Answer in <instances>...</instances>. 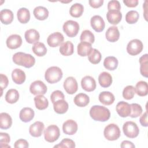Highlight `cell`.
<instances>
[{
  "label": "cell",
  "instance_id": "6da1fadb",
  "mask_svg": "<svg viewBox=\"0 0 148 148\" xmlns=\"http://www.w3.org/2000/svg\"><path fill=\"white\" fill-rule=\"evenodd\" d=\"M90 116L95 121L104 122L109 119L110 113L109 110L105 106L94 105L90 110Z\"/></svg>",
  "mask_w": 148,
  "mask_h": 148
},
{
  "label": "cell",
  "instance_id": "7a4b0ae2",
  "mask_svg": "<svg viewBox=\"0 0 148 148\" xmlns=\"http://www.w3.org/2000/svg\"><path fill=\"white\" fill-rule=\"evenodd\" d=\"M12 60L16 64L27 68L33 66L35 63V59L31 54L23 52L16 53L13 56Z\"/></svg>",
  "mask_w": 148,
  "mask_h": 148
},
{
  "label": "cell",
  "instance_id": "3957f363",
  "mask_svg": "<svg viewBox=\"0 0 148 148\" xmlns=\"http://www.w3.org/2000/svg\"><path fill=\"white\" fill-rule=\"evenodd\" d=\"M62 70L58 66L49 67L45 72V78L46 80L50 83L54 84L58 82L62 77Z\"/></svg>",
  "mask_w": 148,
  "mask_h": 148
},
{
  "label": "cell",
  "instance_id": "277c9868",
  "mask_svg": "<svg viewBox=\"0 0 148 148\" xmlns=\"http://www.w3.org/2000/svg\"><path fill=\"white\" fill-rule=\"evenodd\" d=\"M105 138L110 141L118 139L121 135V131L117 125L116 124H109L106 125L103 131Z\"/></svg>",
  "mask_w": 148,
  "mask_h": 148
},
{
  "label": "cell",
  "instance_id": "5b68a950",
  "mask_svg": "<svg viewBox=\"0 0 148 148\" xmlns=\"http://www.w3.org/2000/svg\"><path fill=\"white\" fill-rule=\"evenodd\" d=\"M60 136V131L56 125H50L44 130V137L45 140L53 143L56 141Z\"/></svg>",
  "mask_w": 148,
  "mask_h": 148
},
{
  "label": "cell",
  "instance_id": "8992f818",
  "mask_svg": "<svg viewBox=\"0 0 148 148\" xmlns=\"http://www.w3.org/2000/svg\"><path fill=\"white\" fill-rule=\"evenodd\" d=\"M124 135L130 138H135L139 133V129L137 124L132 121L125 122L123 126Z\"/></svg>",
  "mask_w": 148,
  "mask_h": 148
},
{
  "label": "cell",
  "instance_id": "52a82bcc",
  "mask_svg": "<svg viewBox=\"0 0 148 148\" xmlns=\"http://www.w3.org/2000/svg\"><path fill=\"white\" fill-rule=\"evenodd\" d=\"M62 28L68 36L73 38L77 35L80 28L77 22L73 20H68L63 24Z\"/></svg>",
  "mask_w": 148,
  "mask_h": 148
},
{
  "label": "cell",
  "instance_id": "ba28073f",
  "mask_svg": "<svg viewBox=\"0 0 148 148\" xmlns=\"http://www.w3.org/2000/svg\"><path fill=\"white\" fill-rule=\"evenodd\" d=\"M143 49V45L140 40L134 39L129 42L127 46V51L131 56H136L140 53Z\"/></svg>",
  "mask_w": 148,
  "mask_h": 148
},
{
  "label": "cell",
  "instance_id": "9c48e42d",
  "mask_svg": "<svg viewBox=\"0 0 148 148\" xmlns=\"http://www.w3.org/2000/svg\"><path fill=\"white\" fill-rule=\"evenodd\" d=\"M47 90L46 85L41 80L32 82L29 86V91L34 95H44Z\"/></svg>",
  "mask_w": 148,
  "mask_h": 148
},
{
  "label": "cell",
  "instance_id": "30bf717a",
  "mask_svg": "<svg viewBox=\"0 0 148 148\" xmlns=\"http://www.w3.org/2000/svg\"><path fill=\"white\" fill-rule=\"evenodd\" d=\"M63 86L65 91L71 95L75 93L78 89L77 82L76 79L72 76H69L65 79Z\"/></svg>",
  "mask_w": 148,
  "mask_h": 148
},
{
  "label": "cell",
  "instance_id": "8fae6325",
  "mask_svg": "<svg viewBox=\"0 0 148 148\" xmlns=\"http://www.w3.org/2000/svg\"><path fill=\"white\" fill-rule=\"evenodd\" d=\"M64 38L63 35L59 32H56L48 36L47 42L50 47H56L61 45L64 42Z\"/></svg>",
  "mask_w": 148,
  "mask_h": 148
},
{
  "label": "cell",
  "instance_id": "7c38bea8",
  "mask_svg": "<svg viewBox=\"0 0 148 148\" xmlns=\"http://www.w3.org/2000/svg\"><path fill=\"white\" fill-rule=\"evenodd\" d=\"M82 88L86 91L91 92L96 88V82L95 79L90 76H86L81 80Z\"/></svg>",
  "mask_w": 148,
  "mask_h": 148
},
{
  "label": "cell",
  "instance_id": "4fadbf2b",
  "mask_svg": "<svg viewBox=\"0 0 148 148\" xmlns=\"http://www.w3.org/2000/svg\"><path fill=\"white\" fill-rule=\"evenodd\" d=\"M90 24L93 29L97 32H102L105 27V23L103 19L99 15L92 16L90 20Z\"/></svg>",
  "mask_w": 148,
  "mask_h": 148
},
{
  "label": "cell",
  "instance_id": "5bb4252c",
  "mask_svg": "<svg viewBox=\"0 0 148 148\" xmlns=\"http://www.w3.org/2000/svg\"><path fill=\"white\" fill-rule=\"evenodd\" d=\"M6 46L10 49H16L20 47L22 44V39L20 35L13 34L10 35L6 41Z\"/></svg>",
  "mask_w": 148,
  "mask_h": 148
},
{
  "label": "cell",
  "instance_id": "9a60e30c",
  "mask_svg": "<svg viewBox=\"0 0 148 148\" xmlns=\"http://www.w3.org/2000/svg\"><path fill=\"white\" fill-rule=\"evenodd\" d=\"M77 124L76 122L72 119L65 121L62 124V130L65 134L72 135L77 131Z\"/></svg>",
  "mask_w": 148,
  "mask_h": 148
},
{
  "label": "cell",
  "instance_id": "2e32d148",
  "mask_svg": "<svg viewBox=\"0 0 148 148\" xmlns=\"http://www.w3.org/2000/svg\"><path fill=\"white\" fill-rule=\"evenodd\" d=\"M116 111L121 117H127L131 114V106L124 101L119 102L116 105Z\"/></svg>",
  "mask_w": 148,
  "mask_h": 148
},
{
  "label": "cell",
  "instance_id": "e0dca14e",
  "mask_svg": "<svg viewBox=\"0 0 148 148\" xmlns=\"http://www.w3.org/2000/svg\"><path fill=\"white\" fill-rule=\"evenodd\" d=\"M45 128L43 123L37 121L31 124L29 128V132L33 137H39L42 135Z\"/></svg>",
  "mask_w": 148,
  "mask_h": 148
},
{
  "label": "cell",
  "instance_id": "ac0fdd59",
  "mask_svg": "<svg viewBox=\"0 0 148 148\" xmlns=\"http://www.w3.org/2000/svg\"><path fill=\"white\" fill-rule=\"evenodd\" d=\"M106 18L112 24H118L121 20L122 14L120 10H108L106 13Z\"/></svg>",
  "mask_w": 148,
  "mask_h": 148
},
{
  "label": "cell",
  "instance_id": "d6986e66",
  "mask_svg": "<svg viewBox=\"0 0 148 148\" xmlns=\"http://www.w3.org/2000/svg\"><path fill=\"white\" fill-rule=\"evenodd\" d=\"M106 39L110 42L117 41L120 38V32L119 29L116 26L110 27L105 33Z\"/></svg>",
  "mask_w": 148,
  "mask_h": 148
},
{
  "label": "cell",
  "instance_id": "ffe728a7",
  "mask_svg": "<svg viewBox=\"0 0 148 148\" xmlns=\"http://www.w3.org/2000/svg\"><path fill=\"white\" fill-rule=\"evenodd\" d=\"M35 116L34 111L31 108H23L19 114V117L20 119L24 122V123H28L31 121Z\"/></svg>",
  "mask_w": 148,
  "mask_h": 148
},
{
  "label": "cell",
  "instance_id": "44dd1931",
  "mask_svg": "<svg viewBox=\"0 0 148 148\" xmlns=\"http://www.w3.org/2000/svg\"><path fill=\"white\" fill-rule=\"evenodd\" d=\"M24 36L26 41L30 44H35L38 42L40 38L39 33L35 29L27 30L25 32Z\"/></svg>",
  "mask_w": 148,
  "mask_h": 148
},
{
  "label": "cell",
  "instance_id": "7402d4cb",
  "mask_svg": "<svg viewBox=\"0 0 148 148\" xmlns=\"http://www.w3.org/2000/svg\"><path fill=\"white\" fill-rule=\"evenodd\" d=\"M99 101L104 105H110L115 99L114 95L109 91H102L99 94Z\"/></svg>",
  "mask_w": 148,
  "mask_h": 148
},
{
  "label": "cell",
  "instance_id": "603a6c76",
  "mask_svg": "<svg viewBox=\"0 0 148 148\" xmlns=\"http://www.w3.org/2000/svg\"><path fill=\"white\" fill-rule=\"evenodd\" d=\"M12 78L14 83L21 84L25 82L26 76L23 71L18 68H16L12 71Z\"/></svg>",
  "mask_w": 148,
  "mask_h": 148
},
{
  "label": "cell",
  "instance_id": "cb8c5ba5",
  "mask_svg": "<svg viewBox=\"0 0 148 148\" xmlns=\"http://www.w3.org/2000/svg\"><path fill=\"white\" fill-rule=\"evenodd\" d=\"M98 82L102 87L107 88L112 83V77L109 73L103 72L98 76Z\"/></svg>",
  "mask_w": 148,
  "mask_h": 148
},
{
  "label": "cell",
  "instance_id": "d4e9b609",
  "mask_svg": "<svg viewBox=\"0 0 148 148\" xmlns=\"http://www.w3.org/2000/svg\"><path fill=\"white\" fill-rule=\"evenodd\" d=\"M68 102L64 99H60L53 103L54 111L58 114H64L68 109Z\"/></svg>",
  "mask_w": 148,
  "mask_h": 148
},
{
  "label": "cell",
  "instance_id": "484cf974",
  "mask_svg": "<svg viewBox=\"0 0 148 148\" xmlns=\"http://www.w3.org/2000/svg\"><path fill=\"white\" fill-rule=\"evenodd\" d=\"M92 49L91 43L86 42H81L77 45V54L81 57L88 56Z\"/></svg>",
  "mask_w": 148,
  "mask_h": 148
},
{
  "label": "cell",
  "instance_id": "4316f807",
  "mask_svg": "<svg viewBox=\"0 0 148 148\" xmlns=\"http://www.w3.org/2000/svg\"><path fill=\"white\" fill-rule=\"evenodd\" d=\"M33 14L36 19L45 20L49 16V11L45 7L39 6L34 9Z\"/></svg>",
  "mask_w": 148,
  "mask_h": 148
},
{
  "label": "cell",
  "instance_id": "83f0119b",
  "mask_svg": "<svg viewBox=\"0 0 148 148\" xmlns=\"http://www.w3.org/2000/svg\"><path fill=\"white\" fill-rule=\"evenodd\" d=\"M59 50L62 56H69L73 53L74 46L71 42L66 41L61 45Z\"/></svg>",
  "mask_w": 148,
  "mask_h": 148
},
{
  "label": "cell",
  "instance_id": "f1b7e54d",
  "mask_svg": "<svg viewBox=\"0 0 148 148\" xmlns=\"http://www.w3.org/2000/svg\"><path fill=\"white\" fill-rule=\"evenodd\" d=\"M12 125V119L7 113L2 112L0 113V128L7 130Z\"/></svg>",
  "mask_w": 148,
  "mask_h": 148
},
{
  "label": "cell",
  "instance_id": "f546056e",
  "mask_svg": "<svg viewBox=\"0 0 148 148\" xmlns=\"http://www.w3.org/2000/svg\"><path fill=\"white\" fill-rule=\"evenodd\" d=\"M0 20L3 24L8 25L10 24L13 20V13L12 11L7 9L1 10Z\"/></svg>",
  "mask_w": 148,
  "mask_h": 148
},
{
  "label": "cell",
  "instance_id": "4dcf8cb0",
  "mask_svg": "<svg viewBox=\"0 0 148 148\" xmlns=\"http://www.w3.org/2000/svg\"><path fill=\"white\" fill-rule=\"evenodd\" d=\"M74 103L79 107H85L90 102L89 97L84 93H79L77 94L74 99Z\"/></svg>",
  "mask_w": 148,
  "mask_h": 148
},
{
  "label": "cell",
  "instance_id": "1f68e13d",
  "mask_svg": "<svg viewBox=\"0 0 148 148\" xmlns=\"http://www.w3.org/2000/svg\"><path fill=\"white\" fill-rule=\"evenodd\" d=\"M17 16L20 23L26 24L30 19V13L28 9L25 8H21L17 12Z\"/></svg>",
  "mask_w": 148,
  "mask_h": 148
},
{
  "label": "cell",
  "instance_id": "d6a6232c",
  "mask_svg": "<svg viewBox=\"0 0 148 148\" xmlns=\"http://www.w3.org/2000/svg\"><path fill=\"white\" fill-rule=\"evenodd\" d=\"M35 107L39 110H44L49 106V101L43 95H38L34 97Z\"/></svg>",
  "mask_w": 148,
  "mask_h": 148
},
{
  "label": "cell",
  "instance_id": "836d02e7",
  "mask_svg": "<svg viewBox=\"0 0 148 148\" xmlns=\"http://www.w3.org/2000/svg\"><path fill=\"white\" fill-rule=\"evenodd\" d=\"M135 93L139 96L145 97L148 94V86L147 82L140 80L138 82L135 87Z\"/></svg>",
  "mask_w": 148,
  "mask_h": 148
},
{
  "label": "cell",
  "instance_id": "e575fe53",
  "mask_svg": "<svg viewBox=\"0 0 148 148\" xmlns=\"http://www.w3.org/2000/svg\"><path fill=\"white\" fill-rule=\"evenodd\" d=\"M140 63V72L141 75L147 77L148 76V54H145L139 58Z\"/></svg>",
  "mask_w": 148,
  "mask_h": 148
},
{
  "label": "cell",
  "instance_id": "d590c367",
  "mask_svg": "<svg viewBox=\"0 0 148 148\" xmlns=\"http://www.w3.org/2000/svg\"><path fill=\"white\" fill-rule=\"evenodd\" d=\"M118 63V60L115 57L109 56L105 58L103 61V66L106 69L113 71L117 68Z\"/></svg>",
  "mask_w": 148,
  "mask_h": 148
},
{
  "label": "cell",
  "instance_id": "8d00e7d4",
  "mask_svg": "<svg viewBox=\"0 0 148 148\" xmlns=\"http://www.w3.org/2000/svg\"><path fill=\"white\" fill-rule=\"evenodd\" d=\"M19 99V93L16 89H9L5 95V100L8 103H14Z\"/></svg>",
  "mask_w": 148,
  "mask_h": 148
},
{
  "label": "cell",
  "instance_id": "74e56055",
  "mask_svg": "<svg viewBox=\"0 0 148 148\" xmlns=\"http://www.w3.org/2000/svg\"><path fill=\"white\" fill-rule=\"evenodd\" d=\"M84 12L83 6L79 3H75L73 4L69 9V13L71 16L78 18L80 17Z\"/></svg>",
  "mask_w": 148,
  "mask_h": 148
},
{
  "label": "cell",
  "instance_id": "f35d334b",
  "mask_svg": "<svg viewBox=\"0 0 148 148\" xmlns=\"http://www.w3.org/2000/svg\"><path fill=\"white\" fill-rule=\"evenodd\" d=\"M32 51L38 57L44 56L47 53V48L42 42H37L32 47Z\"/></svg>",
  "mask_w": 148,
  "mask_h": 148
},
{
  "label": "cell",
  "instance_id": "ab89813d",
  "mask_svg": "<svg viewBox=\"0 0 148 148\" xmlns=\"http://www.w3.org/2000/svg\"><path fill=\"white\" fill-rule=\"evenodd\" d=\"M89 61L93 64H98L102 58L101 53L96 49H92L88 55Z\"/></svg>",
  "mask_w": 148,
  "mask_h": 148
},
{
  "label": "cell",
  "instance_id": "60d3db41",
  "mask_svg": "<svg viewBox=\"0 0 148 148\" xmlns=\"http://www.w3.org/2000/svg\"><path fill=\"white\" fill-rule=\"evenodd\" d=\"M80 40L81 42H86L89 43H93L95 40L94 34L90 30H84L80 35Z\"/></svg>",
  "mask_w": 148,
  "mask_h": 148
},
{
  "label": "cell",
  "instance_id": "b9f144b4",
  "mask_svg": "<svg viewBox=\"0 0 148 148\" xmlns=\"http://www.w3.org/2000/svg\"><path fill=\"white\" fill-rule=\"evenodd\" d=\"M139 13L136 10H130L125 15V21L127 23L132 24L136 23L139 19Z\"/></svg>",
  "mask_w": 148,
  "mask_h": 148
},
{
  "label": "cell",
  "instance_id": "7bdbcfd3",
  "mask_svg": "<svg viewBox=\"0 0 148 148\" xmlns=\"http://www.w3.org/2000/svg\"><path fill=\"white\" fill-rule=\"evenodd\" d=\"M135 94V87L129 85L126 86L123 91V97L127 100L131 99L134 98Z\"/></svg>",
  "mask_w": 148,
  "mask_h": 148
},
{
  "label": "cell",
  "instance_id": "ee69618b",
  "mask_svg": "<svg viewBox=\"0 0 148 148\" xmlns=\"http://www.w3.org/2000/svg\"><path fill=\"white\" fill-rule=\"evenodd\" d=\"M131 114L130 116L132 118H136L140 116L142 113V108L138 103H131Z\"/></svg>",
  "mask_w": 148,
  "mask_h": 148
},
{
  "label": "cell",
  "instance_id": "f6af8a7d",
  "mask_svg": "<svg viewBox=\"0 0 148 148\" xmlns=\"http://www.w3.org/2000/svg\"><path fill=\"white\" fill-rule=\"evenodd\" d=\"M54 147H59V148H64V147H69V148H74L75 147V143L73 140L69 138H65L61 140V142L57 145H55Z\"/></svg>",
  "mask_w": 148,
  "mask_h": 148
},
{
  "label": "cell",
  "instance_id": "bcb514c9",
  "mask_svg": "<svg viewBox=\"0 0 148 148\" xmlns=\"http://www.w3.org/2000/svg\"><path fill=\"white\" fill-rule=\"evenodd\" d=\"M64 98H65L64 94L62 91L60 90L54 91L50 95V99L53 103L58 100L64 99Z\"/></svg>",
  "mask_w": 148,
  "mask_h": 148
},
{
  "label": "cell",
  "instance_id": "7dc6e473",
  "mask_svg": "<svg viewBox=\"0 0 148 148\" xmlns=\"http://www.w3.org/2000/svg\"><path fill=\"white\" fill-rule=\"evenodd\" d=\"M121 9V5L119 1L117 0H112L108 3V10H120Z\"/></svg>",
  "mask_w": 148,
  "mask_h": 148
},
{
  "label": "cell",
  "instance_id": "c3c4849f",
  "mask_svg": "<svg viewBox=\"0 0 148 148\" xmlns=\"http://www.w3.org/2000/svg\"><path fill=\"white\" fill-rule=\"evenodd\" d=\"M0 77H1V82H0V84H1V93L2 94V92H3V90L5 89L9 83V80L8 79L7 77V76L2 73H1L0 75ZM1 94V95H2Z\"/></svg>",
  "mask_w": 148,
  "mask_h": 148
},
{
  "label": "cell",
  "instance_id": "681fc988",
  "mask_svg": "<svg viewBox=\"0 0 148 148\" xmlns=\"http://www.w3.org/2000/svg\"><path fill=\"white\" fill-rule=\"evenodd\" d=\"M10 141V138L8 134L5 132L0 133V143L1 145L8 144Z\"/></svg>",
  "mask_w": 148,
  "mask_h": 148
},
{
  "label": "cell",
  "instance_id": "f907efd6",
  "mask_svg": "<svg viewBox=\"0 0 148 148\" xmlns=\"http://www.w3.org/2000/svg\"><path fill=\"white\" fill-rule=\"evenodd\" d=\"M28 142L23 139H20L16 140L14 143V147L15 148H18V147H21V148H27L28 147Z\"/></svg>",
  "mask_w": 148,
  "mask_h": 148
},
{
  "label": "cell",
  "instance_id": "816d5d0a",
  "mask_svg": "<svg viewBox=\"0 0 148 148\" xmlns=\"http://www.w3.org/2000/svg\"><path fill=\"white\" fill-rule=\"evenodd\" d=\"M90 5L93 8H98L103 3V0H90L88 1Z\"/></svg>",
  "mask_w": 148,
  "mask_h": 148
},
{
  "label": "cell",
  "instance_id": "f5cc1de1",
  "mask_svg": "<svg viewBox=\"0 0 148 148\" xmlns=\"http://www.w3.org/2000/svg\"><path fill=\"white\" fill-rule=\"evenodd\" d=\"M139 121L140 124L145 127H147L148 126V120H147V112H145L140 117L139 119Z\"/></svg>",
  "mask_w": 148,
  "mask_h": 148
},
{
  "label": "cell",
  "instance_id": "db71d44e",
  "mask_svg": "<svg viewBox=\"0 0 148 148\" xmlns=\"http://www.w3.org/2000/svg\"><path fill=\"white\" fill-rule=\"evenodd\" d=\"M138 0H123V3L129 8H135L138 5Z\"/></svg>",
  "mask_w": 148,
  "mask_h": 148
},
{
  "label": "cell",
  "instance_id": "11a10c76",
  "mask_svg": "<svg viewBox=\"0 0 148 148\" xmlns=\"http://www.w3.org/2000/svg\"><path fill=\"white\" fill-rule=\"evenodd\" d=\"M120 147L122 148H125V147H128V148H134L135 146V145L133 144L132 142L129 141V140H124L121 142Z\"/></svg>",
  "mask_w": 148,
  "mask_h": 148
}]
</instances>
